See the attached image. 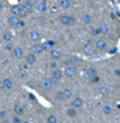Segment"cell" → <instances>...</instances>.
<instances>
[{
  "label": "cell",
  "instance_id": "obj_1",
  "mask_svg": "<svg viewBox=\"0 0 120 123\" xmlns=\"http://www.w3.org/2000/svg\"><path fill=\"white\" fill-rule=\"evenodd\" d=\"M60 22L64 26H73L76 24V18L69 14H62V15H60Z\"/></svg>",
  "mask_w": 120,
  "mask_h": 123
},
{
  "label": "cell",
  "instance_id": "obj_2",
  "mask_svg": "<svg viewBox=\"0 0 120 123\" xmlns=\"http://www.w3.org/2000/svg\"><path fill=\"white\" fill-rule=\"evenodd\" d=\"M64 76V72L61 71V69H54V71H51V75H50V80L53 82V84H57L61 82V79Z\"/></svg>",
  "mask_w": 120,
  "mask_h": 123
},
{
  "label": "cell",
  "instance_id": "obj_3",
  "mask_svg": "<svg viewBox=\"0 0 120 123\" xmlns=\"http://www.w3.org/2000/svg\"><path fill=\"white\" fill-rule=\"evenodd\" d=\"M0 89L3 90V91H11V90L14 89V82H12L10 78L3 79V80L0 82Z\"/></svg>",
  "mask_w": 120,
  "mask_h": 123
},
{
  "label": "cell",
  "instance_id": "obj_4",
  "mask_svg": "<svg viewBox=\"0 0 120 123\" xmlns=\"http://www.w3.org/2000/svg\"><path fill=\"white\" fill-rule=\"evenodd\" d=\"M94 47H95L97 51H105L108 49V43H106V40L104 37H98V39L94 42Z\"/></svg>",
  "mask_w": 120,
  "mask_h": 123
},
{
  "label": "cell",
  "instance_id": "obj_5",
  "mask_svg": "<svg viewBox=\"0 0 120 123\" xmlns=\"http://www.w3.org/2000/svg\"><path fill=\"white\" fill-rule=\"evenodd\" d=\"M62 72H64V75H65L66 78H75L77 75V68L72 67V65H65Z\"/></svg>",
  "mask_w": 120,
  "mask_h": 123
},
{
  "label": "cell",
  "instance_id": "obj_6",
  "mask_svg": "<svg viewBox=\"0 0 120 123\" xmlns=\"http://www.w3.org/2000/svg\"><path fill=\"white\" fill-rule=\"evenodd\" d=\"M95 47H94V43L93 42H87L86 44L83 46V53L86 54V55H94L95 54Z\"/></svg>",
  "mask_w": 120,
  "mask_h": 123
},
{
  "label": "cell",
  "instance_id": "obj_7",
  "mask_svg": "<svg viewBox=\"0 0 120 123\" xmlns=\"http://www.w3.org/2000/svg\"><path fill=\"white\" fill-rule=\"evenodd\" d=\"M28 37H29V40H32L33 43H39V42L42 40V35H40V32H39V31L32 29V31H29Z\"/></svg>",
  "mask_w": 120,
  "mask_h": 123
},
{
  "label": "cell",
  "instance_id": "obj_8",
  "mask_svg": "<svg viewBox=\"0 0 120 123\" xmlns=\"http://www.w3.org/2000/svg\"><path fill=\"white\" fill-rule=\"evenodd\" d=\"M11 54H12V57H14L15 60H22V58L25 57V51H24V49H22V47L15 46V47L12 49V51H11Z\"/></svg>",
  "mask_w": 120,
  "mask_h": 123
},
{
  "label": "cell",
  "instance_id": "obj_9",
  "mask_svg": "<svg viewBox=\"0 0 120 123\" xmlns=\"http://www.w3.org/2000/svg\"><path fill=\"white\" fill-rule=\"evenodd\" d=\"M71 106H73V108H76V109H80V108H83V106H84V100H83L82 97H79V95H76L75 98H72Z\"/></svg>",
  "mask_w": 120,
  "mask_h": 123
},
{
  "label": "cell",
  "instance_id": "obj_10",
  "mask_svg": "<svg viewBox=\"0 0 120 123\" xmlns=\"http://www.w3.org/2000/svg\"><path fill=\"white\" fill-rule=\"evenodd\" d=\"M43 51H44V47L40 42H39V43H32V46H30V53L39 55V54H42Z\"/></svg>",
  "mask_w": 120,
  "mask_h": 123
},
{
  "label": "cell",
  "instance_id": "obj_11",
  "mask_svg": "<svg viewBox=\"0 0 120 123\" xmlns=\"http://www.w3.org/2000/svg\"><path fill=\"white\" fill-rule=\"evenodd\" d=\"M97 93L99 95H102V97H108L110 94V87L106 86V84H99L98 89H97Z\"/></svg>",
  "mask_w": 120,
  "mask_h": 123
},
{
  "label": "cell",
  "instance_id": "obj_12",
  "mask_svg": "<svg viewBox=\"0 0 120 123\" xmlns=\"http://www.w3.org/2000/svg\"><path fill=\"white\" fill-rule=\"evenodd\" d=\"M80 64V58L77 55H69L68 58H66V62H65V65H72V67H76Z\"/></svg>",
  "mask_w": 120,
  "mask_h": 123
},
{
  "label": "cell",
  "instance_id": "obj_13",
  "mask_svg": "<svg viewBox=\"0 0 120 123\" xmlns=\"http://www.w3.org/2000/svg\"><path fill=\"white\" fill-rule=\"evenodd\" d=\"M50 57H51V60H54V61H58V60H61V58L64 57V54H62V51H61V50H57V49H51V50H50Z\"/></svg>",
  "mask_w": 120,
  "mask_h": 123
},
{
  "label": "cell",
  "instance_id": "obj_14",
  "mask_svg": "<svg viewBox=\"0 0 120 123\" xmlns=\"http://www.w3.org/2000/svg\"><path fill=\"white\" fill-rule=\"evenodd\" d=\"M53 82L50 80V78H44L43 80H42V87H43L44 91H51L53 90Z\"/></svg>",
  "mask_w": 120,
  "mask_h": 123
},
{
  "label": "cell",
  "instance_id": "obj_15",
  "mask_svg": "<svg viewBox=\"0 0 120 123\" xmlns=\"http://www.w3.org/2000/svg\"><path fill=\"white\" fill-rule=\"evenodd\" d=\"M25 62H26L28 65H35L36 61H37V58H36V54H33V53H28L25 54Z\"/></svg>",
  "mask_w": 120,
  "mask_h": 123
},
{
  "label": "cell",
  "instance_id": "obj_16",
  "mask_svg": "<svg viewBox=\"0 0 120 123\" xmlns=\"http://www.w3.org/2000/svg\"><path fill=\"white\" fill-rule=\"evenodd\" d=\"M94 33H97V35H108L109 33V28H108V25H105V24L98 25V26L95 28V31H94Z\"/></svg>",
  "mask_w": 120,
  "mask_h": 123
},
{
  "label": "cell",
  "instance_id": "obj_17",
  "mask_svg": "<svg viewBox=\"0 0 120 123\" xmlns=\"http://www.w3.org/2000/svg\"><path fill=\"white\" fill-rule=\"evenodd\" d=\"M19 21H21V18H19V17L10 15V18L7 19V24H8L10 26H12V28H18V24H19Z\"/></svg>",
  "mask_w": 120,
  "mask_h": 123
},
{
  "label": "cell",
  "instance_id": "obj_18",
  "mask_svg": "<svg viewBox=\"0 0 120 123\" xmlns=\"http://www.w3.org/2000/svg\"><path fill=\"white\" fill-rule=\"evenodd\" d=\"M58 6L64 10H69L72 7V0H58Z\"/></svg>",
  "mask_w": 120,
  "mask_h": 123
},
{
  "label": "cell",
  "instance_id": "obj_19",
  "mask_svg": "<svg viewBox=\"0 0 120 123\" xmlns=\"http://www.w3.org/2000/svg\"><path fill=\"white\" fill-rule=\"evenodd\" d=\"M12 33H11L10 31H6V32H3L1 33V40L4 42V43H8V42H12Z\"/></svg>",
  "mask_w": 120,
  "mask_h": 123
},
{
  "label": "cell",
  "instance_id": "obj_20",
  "mask_svg": "<svg viewBox=\"0 0 120 123\" xmlns=\"http://www.w3.org/2000/svg\"><path fill=\"white\" fill-rule=\"evenodd\" d=\"M36 8H37L39 12H44L47 10V3H46V0H39V3L36 4Z\"/></svg>",
  "mask_w": 120,
  "mask_h": 123
},
{
  "label": "cell",
  "instance_id": "obj_21",
  "mask_svg": "<svg viewBox=\"0 0 120 123\" xmlns=\"http://www.w3.org/2000/svg\"><path fill=\"white\" fill-rule=\"evenodd\" d=\"M55 46H57L55 40H46L43 47H44V50H51V49H55Z\"/></svg>",
  "mask_w": 120,
  "mask_h": 123
},
{
  "label": "cell",
  "instance_id": "obj_22",
  "mask_svg": "<svg viewBox=\"0 0 120 123\" xmlns=\"http://www.w3.org/2000/svg\"><path fill=\"white\" fill-rule=\"evenodd\" d=\"M98 69L97 68H94V67H90L87 68V71H86V75H87V78H93V76H97L98 75Z\"/></svg>",
  "mask_w": 120,
  "mask_h": 123
},
{
  "label": "cell",
  "instance_id": "obj_23",
  "mask_svg": "<svg viewBox=\"0 0 120 123\" xmlns=\"http://www.w3.org/2000/svg\"><path fill=\"white\" fill-rule=\"evenodd\" d=\"M10 12H11V15H15V17H19L22 14L21 11V7L19 6H11L10 7Z\"/></svg>",
  "mask_w": 120,
  "mask_h": 123
},
{
  "label": "cell",
  "instance_id": "obj_24",
  "mask_svg": "<svg viewBox=\"0 0 120 123\" xmlns=\"http://www.w3.org/2000/svg\"><path fill=\"white\" fill-rule=\"evenodd\" d=\"M112 112H113V108H112L109 104L102 105V113H104L105 116H110V115H112Z\"/></svg>",
  "mask_w": 120,
  "mask_h": 123
},
{
  "label": "cell",
  "instance_id": "obj_25",
  "mask_svg": "<svg viewBox=\"0 0 120 123\" xmlns=\"http://www.w3.org/2000/svg\"><path fill=\"white\" fill-rule=\"evenodd\" d=\"M80 21H82L84 25H90V24H91V21H93V17H91L90 14H83L82 18H80Z\"/></svg>",
  "mask_w": 120,
  "mask_h": 123
},
{
  "label": "cell",
  "instance_id": "obj_26",
  "mask_svg": "<svg viewBox=\"0 0 120 123\" xmlns=\"http://www.w3.org/2000/svg\"><path fill=\"white\" fill-rule=\"evenodd\" d=\"M19 7H21L22 14H25V15H28V14H30V12H32V7L28 6L26 3H22V4H21Z\"/></svg>",
  "mask_w": 120,
  "mask_h": 123
},
{
  "label": "cell",
  "instance_id": "obj_27",
  "mask_svg": "<svg viewBox=\"0 0 120 123\" xmlns=\"http://www.w3.org/2000/svg\"><path fill=\"white\" fill-rule=\"evenodd\" d=\"M24 112H25V109H24V106L22 105H19V104H15V105H14V113H15V115L22 116Z\"/></svg>",
  "mask_w": 120,
  "mask_h": 123
},
{
  "label": "cell",
  "instance_id": "obj_28",
  "mask_svg": "<svg viewBox=\"0 0 120 123\" xmlns=\"http://www.w3.org/2000/svg\"><path fill=\"white\" fill-rule=\"evenodd\" d=\"M66 116L76 117L77 116V109H76V108H73V106H69V108L66 109Z\"/></svg>",
  "mask_w": 120,
  "mask_h": 123
},
{
  "label": "cell",
  "instance_id": "obj_29",
  "mask_svg": "<svg viewBox=\"0 0 120 123\" xmlns=\"http://www.w3.org/2000/svg\"><path fill=\"white\" fill-rule=\"evenodd\" d=\"M62 94H64V97H65V100H69V98H72L73 93H72V89H69V87H65V89L62 90Z\"/></svg>",
  "mask_w": 120,
  "mask_h": 123
},
{
  "label": "cell",
  "instance_id": "obj_30",
  "mask_svg": "<svg viewBox=\"0 0 120 123\" xmlns=\"http://www.w3.org/2000/svg\"><path fill=\"white\" fill-rule=\"evenodd\" d=\"M88 82H90V84H99L101 78H99V75H97V76H93V78H88Z\"/></svg>",
  "mask_w": 120,
  "mask_h": 123
},
{
  "label": "cell",
  "instance_id": "obj_31",
  "mask_svg": "<svg viewBox=\"0 0 120 123\" xmlns=\"http://www.w3.org/2000/svg\"><path fill=\"white\" fill-rule=\"evenodd\" d=\"M47 123H58V117H57V115H54V113L48 115V116H47Z\"/></svg>",
  "mask_w": 120,
  "mask_h": 123
},
{
  "label": "cell",
  "instance_id": "obj_32",
  "mask_svg": "<svg viewBox=\"0 0 120 123\" xmlns=\"http://www.w3.org/2000/svg\"><path fill=\"white\" fill-rule=\"evenodd\" d=\"M55 100H57V101H60V102L65 101V97H64V94H62V90H61V91H57V93H55Z\"/></svg>",
  "mask_w": 120,
  "mask_h": 123
},
{
  "label": "cell",
  "instance_id": "obj_33",
  "mask_svg": "<svg viewBox=\"0 0 120 123\" xmlns=\"http://www.w3.org/2000/svg\"><path fill=\"white\" fill-rule=\"evenodd\" d=\"M11 123H22V117L14 113V115H12V117H11Z\"/></svg>",
  "mask_w": 120,
  "mask_h": 123
},
{
  "label": "cell",
  "instance_id": "obj_34",
  "mask_svg": "<svg viewBox=\"0 0 120 123\" xmlns=\"http://www.w3.org/2000/svg\"><path fill=\"white\" fill-rule=\"evenodd\" d=\"M24 3H26L28 6H30L33 8V7H36V4L39 3V0H25Z\"/></svg>",
  "mask_w": 120,
  "mask_h": 123
},
{
  "label": "cell",
  "instance_id": "obj_35",
  "mask_svg": "<svg viewBox=\"0 0 120 123\" xmlns=\"http://www.w3.org/2000/svg\"><path fill=\"white\" fill-rule=\"evenodd\" d=\"M50 68H51V71H54V69H60V68H58V62L53 60V61L50 62Z\"/></svg>",
  "mask_w": 120,
  "mask_h": 123
},
{
  "label": "cell",
  "instance_id": "obj_36",
  "mask_svg": "<svg viewBox=\"0 0 120 123\" xmlns=\"http://www.w3.org/2000/svg\"><path fill=\"white\" fill-rule=\"evenodd\" d=\"M14 47H15V46L12 44V42H8V43H6V50H8V51H12V49H14Z\"/></svg>",
  "mask_w": 120,
  "mask_h": 123
},
{
  "label": "cell",
  "instance_id": "obj_37",
  "mask_svg": "<svg viewBox=\"0 0 120 123\" xmlns=\"http://www.w3.org/2000/svg\"><path fill=\"white\" fill-rule=\"evenodd\" d=\"M6 115H7L6 111H0V117H1V119H6Z\"/></svg>",
  "mask_w": 120,
  "mask_h": 123
},
{
  "label": "cell",
  "instance_id": "obj_38",
  "mask_svg": "<svg viewBox=\"0 0 120 123\" xmlns=\"http://www.w3.org/2000/svg\"><path fill=\"white\" fill-rule=\"evenodd\" d=\"M22 26H25V22H24V21H19V24H18V28H22Z\"/></svg>",
  "mask_w": 120,
  "mask_h": 123
},
{
  "label": "cell",
  "instance_id": "obj_39",
  "mask_svg": "<svg viewBox=\"0 0 120 123\" xmlns=\"http://www.w3.org/2000/svg\"><path fill=\"white\" fill-rule=\"evenodd\" d=\"M115 75H116V76H120V69H116V71H115Z\"/></svg>",
  "mask_w": 120,
  "mask_h": 123
},
{
  "label": "cell",
  "instance_id": "obj_40",
  "mask_svg": "<svg viewBox=\"0 0 120 123\" xmlns=\"http://www.w3.org/2000/svg\"><path fill=\"white\" fill-rule=\"evenodd\" d=\"M1 123H11L10 120H7V119H3V120H1Z\"/></svg>",
  "mask_w": 120,
  "mask_h": 123
},
{
  "label": "cell",
  "instance_id": "obj_41",
  "mask_svg": "<svg viewBox=\"0 0 120 123\" xmlns=\"http://www.w3.org/2000/svg\"><path fill=\"white\" fill-rule=\"evenodd\" d=\"M0 60H3V51H0Z\"/></svg>",
  "mask_w": 120,
  "mask_h": 123
}]
</instances>
